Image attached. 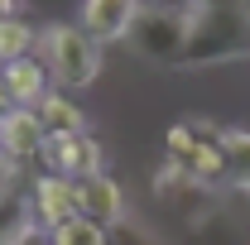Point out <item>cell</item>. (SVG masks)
Returning a JSON list of instances; mask_svg holds the SVG:
<instances>
[{"label":"cell","instance_id":"5b68a950","mask_svg":"<svg viewBox=\"0 0 250 245\" xmlns=\"http://www.w3.org/2000/svg\"><path fill=\"white\" fill-rule=\"evenodd\" d=\"M39 163H43V173H58L67 183L111 173L106 168V149H101V140H92V135H53V140H43Z\"/></svg>","mask_w":250,"mask_h":245},{"label":"cell","instance_id":"d6986e66","mask_svg":"<svg viewBox=\"0 0 250 245\" xmlns=\"http://www.w3.org/2000/svg\"><path fill=\"white\" fill-rule=\"evenodd\" d=\"M5 178H10V173H0V192H5Z\"/></svg>","mask_w":250,"mask_h":245},{"label":"cell","instance_id":"8992f818","mask_svg":"<svg viewBox=\"0 0 250 245\" xmlns=\"http://www.w3.org/2000/svg\"><path fill=\"white\" fill-rule=\"evenodd\" d=\"M29 207L39 231H58L67 221H77V183H67L58 173H39L29 187Z\"/></svg>","mask_w":250,"mask_h":245},{"label":"cell","instance_id":"ac0fdd59","mask_svg":"<svg viewBox=\"0 0 250 245\" xmlns=\"http://www.w3.org/2000/svg\"><path fill=\"white\" fill-rule=\"evenodd\" d=\"M0 173H10V163H5V149H0Z\"/></svg>","mask_w":250,"mask_h":245},{"label":"cell","instance_id":"52a82bcc","mask_svg":"<svg viewBox=\"0 0 250 245\" xmlns=\"http://www.w3.org/2000/svg\"><path fill=\"white\" fill-rule=\"evenodd\" d=\"M77 216L92 221L96 231L121 226V221H125V192H121V183H116L111 173L82 178V183H77Z\"/></svg>","mask_w":250,"mask_h":245},{"label":"cell","instance_id":"30bf717a","mask_svg":"<svg viewBox=\"0 0 250 245\" xmlns=\"http://www.w3.org/2000/svg\"><path fill=\"white\" fill-rule=\"evenodd\" d=\"M43 125L34 111H10L5 121H0V149H5V163L10 168H20V163H29L43 154Z\"/></svg>","mask_w":250,"mask_h":245},{"label":"cell","instance_id":"7a4b0ae2","mask_svg":"<svg viewBox=\"0 0 250 245\" xmlns=\"http://www.w3.org/2000/svg\"><path fill=\"white\" fill-rule=\"evenodd\" d=\"M221 135L226 125L207 121V116H188V121H173L164 130V154L168 163L183 173L188 183L207 187V192H226V163H221Z\"/></svg>","mask_w":250,"mask_h":245},{"label":"cell","instance_id":"3957f363","mask_svg":"<svg viewBox=\"0 0 250 245\" xmlns=\"http://www.w3.org/2000/svg\"><path fill=\"white\" fill-rule=\"evenodd\" d=\"M39 43H43V67L62 92H82L101 77V43L87 39L77 24H48Z\"/></svg>","mask_w":250,"mask_h":245},{"label":"cell","instance_id":"7c38bea8","mask_svg":"<svg viewBox=\"0 0 250 245\" xmlns=\"http://www.w3.org/2000/svg\"><path fill=\"white\" fill-rule=\"evenodd\" d=\"M34 231H39V226H34L29 192L5 187V192H0V245H24Z\"/></svg>","mask_w":250,"mask_h":245},{"label":"cell","instance_id":"277c9868","mask_svg":"<svg viewBox=\"0 0 250 245\" xmlns=\"http://www.w3.org/2000/svg\"><path fill=\"white\" fill-rule=\"evenodd\" d=\"M188 20H192L188 5H140L135 20H130L125 43H130L140 58H149V62L178 67V58H183V39H188Z\"/></svg>","mask_w":250,"mask_h":245},{"label":"cell","instance_id":"5bb4252c","mask_svg":"<svg viewBox=\"0 0 250 245\" xmlns=\"http://www.w3.org/2000/svg\"><path fill=\"white\" fill-rule=\"evenodd\" d=\"M34 43H39V34H34L29 20H20V15L0 20V67L20 62V58H34Z\"/></svg>","mask_w":250,"mask_h":245},{"label":"cell","instance_id":"9c48e42d","mask_svg":"<svg viewBox=\"0 0 250 245\" xmlns=\"http://www.w3.org/2000/svg\"><path fill=\"white\" fill-rule=\"evenodd\" d=\"M135 0H87L82 15H77V29L96 39V43H111V39H125L130 34V20H135Z\"/></svg>","mask_w":250,"mask_h":245},{"label":"cell","instance_id":"ba28073f","mask_svg":"<svg viewBox=\"0 0 250 245\" xmlns=\"http://www.w3.org/2000/svg\"><path fill=\"white\" fill-rule=\"evenodd\" d=\"M48 82H53V77H48V67H43V58H39V53L0 67V92H5V101H10L15 111H34L43 96L53 92Z\"/></svg>","mask_w":250,"mask_h":245},{"label":"cell","instance_id":"8fae6325","mask_svg":"<svg viewBox=\"0 0 250 245\" xmlns=\"http://www.w3.org/2000/svg\"><path fill=\"white\" fill-rule=\"evenodd\" d=\"M34 116H39V125H43L48 140H53V135H87V116H82V106L67 92H48L34 106Z\"/></svg>","mask_w":250,"mask_h":245},{"label":"cell","instance_id":"2e32d148","mask_svg":"<svg viewBox=\"0 0 250 245\" xmlns=\"http://www.w3.org/2000/svg\"><path fill=\"white\" fill-rule=\"evenodd\" d=\"M106 245H159V241H154V236H145L140 226L121 221V226H111V231H106Z\"/></svg>","mask_w":250,"mask_h":245},{"label":"cell","instance_id":"6da1fadb","mask_svg":"<svg viewBox=\"0 0 250 245\" xmlns=\"http://www.w3.org/2000/svg\"><path fill=\"white\" fill-rule=\"evenodd\" d=\"M188 39L178 67H217L250 58V5H188Z\"/></svg>","mask_w":250,"mask_h":245},{"label":"cell","instance_id":"e0dca14e","mask_svg":"<svg viewBox=\"0 0 250 245\" xmlns=\"http://www.w3.org/2000/svg\"><path fill=\"white\" fill-rule=\"evenodd\" d=\"M5 15H15V10H10V5H5V0H0V20H5Z\"/></svg>","mask_w":250,"mask_h":245},{"label":"cell","instance_id":"9a60e30c","mask_svg":"<svg viewBox=\"0 0 250 245\" xmlns=\"http://www.w3.org/2000/svg\"><path fill=\"white\" fill-rule=\"evenodd\" d=\"M48 245H106V231H96L92 221H67L58 231H48Z\"/></svg>","mask_w":250,"mask_h":245},{"label":"cell","instance_id":"4fadbf2b","mask_svg":"<svg viewBox=\"0 0 250 245\" xmlns=\"http://www.w3.org/2000/svg\"><path fill=\"white\" fill-rule=\"evenodd\" d=\"M221 163H226V192L250 197V130L221 135Z\"/></svg>","mask_w":250,"mask_h":245}]
</instances>
